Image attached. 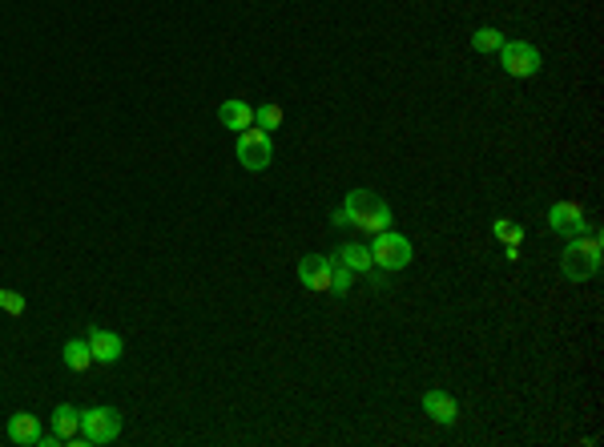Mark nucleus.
I'll return each instance as SVG.
<instances>
[{"label": "nucleus", "mask_w": 604, "mask_h": 447, "mask_svg": "<svg viewBox=\"0 0 604 447\" xmlns=\"http://www.w3.org/2000/svg\"><path fill=\"white\" fill-rule=\"evenodd\" d=\"M600 262H604V246H600V230H584V234L568 238L560 254V270L568 283H588V278L600 274Z\"/></svg>", "instance_id": "nucleus-1"}, {"label": "nucleus", "mask_w": 604, "mask_h": 447, "mask_svg": "<svg viewBox=\"0 0 604 447\" xmlns=\"http://www.w3.org/2000/svg\"><path fill=\"white\" fill-rule=\"evenodd\" d=\"M343 214H346V226L367 230V234H379V230H391V222H395L391 206H387L383 198L375 194V190H362V186L346 194Z\"/></svg>", "instance_id": "nucleus-2"}, {"label": "nucleus", "mask_w": 604, "mask_h": 447, "mask_svg": "<svg viewBox=\"0 0 604 447\" xmlns=\"http://www.w3.org/2000/svg\"><path fill=\"white\" fill-rule=\"evenodd\" d=\"M370 258H375L379 270H387V274H399V270L411 266V258H415V246H411V238L395 234V230H379L375 242H370Z\"/></svg>", "instance_id": "nucleus-3"}, {"label": "nucleus", "mask_w": 604, "mask_h": 447, "mask_svg": "<svg viewBox=\"0 0 604 447\" xmlns=\"http://www.w3.org/2000/svg\"><path fill=\"white\" fill-rule=\"evenodd\" d=\"M499 65H504V73L515 77V81H532V77L544 69V57H540V49L528 41H504L499 45Z\"/></svg>", "instance_id": "nucleus-4"}, {"label": "nucleus", "mask_w": 604, "mask_h": 447, "mask_svg": "<svg viewBox=\"0 0 604 447\" xmlns=\"http://www.w3.org/2000/svg\"><path fill=\"white\" fill-rule=\"evenodd\" d=\"M81 439H85V447H97V443H113V439L121 435V411L117 407H89V411H81Z\"/></svg>", "instance_id": "nucleus-5"}, {"label": "nucleus", "mask_w": 604, "mask_h": 447, "mask_svg": "<svg viewBox=\"0 0 604 447\" xmlns=\"http://www.w3.org/2000/svg\"><path fill=\"white\" fill-rule=\"evenodd\" d=\"M234 154H238L242 170L262 173L266 165L274 162V141H270V133H266V130L250 125V130H242V133H238V146H234Z\"/></svg>", "instance_id": "nucleus-6"}, {"label": "nucleus", "mask_w": 604, "mask_h": 447, "mask_svg": "<svg viewBox=\"0 0 604 447\" xmlns=\"http://www.w3.org/2000/svg\"><path fill=\"white\" fill-rule=\"evenodd\" d=\"M548 230L560 238H576L588 230V218H584V206L580 202H556L548 210Z\"/></svg>", "instance_id": "nucleus-7"}, {"label": "nucleus", "mask_w": 604, "mask_h": 447, "mask_svg": "<svg viewBox=\"0 0 604 447\" xmlns=\"http://www.w3.org/2000/svg\"><path fill=\"white\" fill-rule=\"evenodd\" d=\"M89 350H93V363L113 367L121 355H125V339H121L117 331H101V326H93V331H89Z\"/></svg>", "instance_id": "nucleus-8"}, {"label": "nucleus", "mask_w": 604, "mask_h": 447, "mask_svg": "<svg viewBox=\"0 0 604 447\" xmlns=\"http://www.w3.org/2000/svg\"><path fill=\"white\" fill-rule=\"evenodd\" d=\"M330 270H335V258H322V254H306L298 262V283L306 291H330Z\"/></svg>", "instance_id": "nucleus-9"}, {"label": "nucleus", "mask_w": 604, "mask_h": 447, "mask_svg": "<svg viewBox=\"0 0 604 447\" xmlns=\"http://www.w3.org/2000/svg\"><path fill=\"white\" fill-rule=\"evenodd\" d=\"M8 443L16 447H37L40 443V419L32 411H16L8 415Z\"/></svg>", "instance_id": "nucleus-10"}, {"label": "nucleus", "mask_w": 604, "mask_h": 447, "mask_svg": "<svg viewBox=\"0 0 604 447\" xmlns=\"http://www.w3.org/2000/svg\"><path fill=\"white\" fill-rule=\"evenodd\" d=\"M217 122H222L225 130L242 133V130H250V125H254V105H250V101H242V97H230V101H222V105H217Z\"/></svg>", "instance_id": "nucleus-11"}, {"label": "nucleus", "mask_w": 604, "mask_h": 447, "mask_svg": "<svg viewBox=\"0 0 604 447\" xmlns=\"http://www.w3.org/2000/svg\"><path fill=\"white\" fill-rule=\"evenodd\" d=\"M423 411H427V419L443 423V427H451V423L459 419V403L447 395V391H439V387L423 395Z\"/></svg>", "instance_id": "nucleus-12"}, {"label": "nucleus", "mask_w": 604, "mask_h": 447, "mask_svg": "<svg viewBox=\"0 0 604 447\" xmlns=\"http://www.w3.org/2000/svg\"><path fill=\"white\" fill-rule=\"evenodd\" d=\"M338 262H343V266H351L354 274H370V270H375V258H370V246H359V242L338 246Z\"/></svg>", "instance_id": "nucleus-13"}, {"label": "nucleus", "mask_w": 604, "mask_h": 447, "mask_svg": "<svg viewBox=\"0 0 604 447\" xmlns=\"http://www.w3.org/2000/svg\"><path fill=\"white\" fill-rule=\"evenodd\" d=\"M64 371H72V375H81V371H89L93 367V350H89V339H69L64 342Z\"/></svg>", "instance_id": "nucleus-14"}, {"label": "nucleus", "mask_w": 604, "mask_h": 447, "mask_svg": "<svg viewBox=\"0 0 604 447\" xmlns=\"http://www.w3.org/2000/svg\"><path fill=\"white\" fill-rule=\"evenodd\" d=\"M53 431L64 439V443H69V439L81 431V411H77V407H72V403L56 407V411H53Z\"/></svg>", "instance_id": "nucleus-15"}, {"label": "nucleus", "mask_w": 604, "mask_h": 447, "mask_svg": "<svg viewBox=\"0 0 604 447\" xmlns=\"http://www.w3.org/2000/svg\"><path fill=\"white\" fill-rule=\"evenodd\" d=\"M507 37L499 33V29H491V25H483V29H475L472 33V49L475 53H499V45H504Z\"/></svg>", "instance_id": "nucleus-16"}, {"label": "nucleus", "mask_w": 604, "mask_h": 447, "mask_svg": "<svg viewBox=\"0 0 604 447\" xmlns=\"http://www.w3.org/2000/svg\"><path fill=\"white\" fill-rule=\"evenodd\" d=\"M491 234H496L504 246H520L523 242V226H515L512 218H496L491 222Z\"/></svg>", "instance_id": "nucleus-17"}, {"label": "nucleus", "mask_w": 604, "mask_h": 447, "mask_svg": "<svg viewBox=\"0 0 604 447\" xmlns=\"http://www.w3.org/2000/svg\"><path fill=\"white\" fill-rule=\"evenodd\" d=\"M351 286H354V270L335 258V270H330V294L343 299V294H351Z\"/></svg>", "instance_id": "nucleus-18"}, {"label": "nucleus", "mask_w": 604, "mask_h": 447, "mask_svg": "<svg viewBox=\"0 0 604 447\" xmlns=\"http://www.w3.org/2000/svg\"><path fill=\"white\" fill-rule=\"evenodd\" d=\"M254 125H258V130H266V133L278 130V125H282V105H274V101L258 105V109H254Z\"/></svg>", "instance_id": "nucleus-19"}, {"label": "nucleus", "mask_w": 604, "mask_h": 447, "mask_svg": "<svg viewBox=\"0 0 604 447\" xmlns=\"http://www.w3.org/2000/svg\"><path fill=\"white\" fill-rule=\"evenodd\" d=\"M24 307H29V302H24L21 291H0V310H4V315H24Z\"/></svg>", "instance_id": "nucleus-20"}]
</instances>
